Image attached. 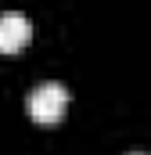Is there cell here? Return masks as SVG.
<instances>
[{"instance_id": "6da1fadb", "label": "cell", "mask_w": 151, "mask_h": 155, "mask_svg": "<svg viewBox=\"0 0 151 155\" xmlns=\"http://www.w3.org/2000/svg\"><path fill=\"white\" fill-rule=\"evenodd\" d=\"M25 105H29V116L33 119L54 123V119H61L65 105H69V90H65V83H58V79H43V83H36V87L29 90Z\"/></svg>"}, {"instance_id": "7a4b0ae2", "label": "cell", "mask_w": 151, "mask_h": 155, "mask_svg": "<svg viewBox=\"0 0 151 155\" xmlns=\"http://www.w3.org/2000/svg\"><path fill=\"white\" fill-rule=\"evenodd\" d=\"M33 40V22L22 11H4L0 15V51H22Z\"/></svg>"}, {"instance_id": "3957f363", "label": "cell", "mask_w": 151, "mask_h": 155, "mask_svg": "<svg viewBox=\"0 0 151 155\" xmlns=\"http://www.w3.org/2000/svg\"><path fill=\"white\" fill-rule=\"evenodd\" d=\"M133 155H144V152H133Z\"/></svg>"}]
</instances>
